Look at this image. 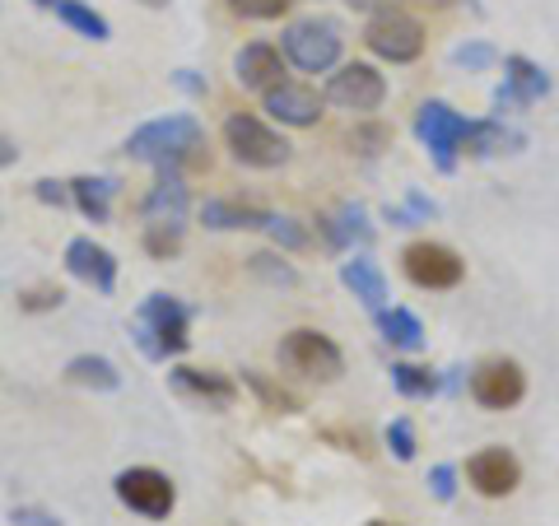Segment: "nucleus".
<instances>
[{"mask_svg": "<svg viewBox=\"0 0 559 526\" xmlns=\"http://www.w3.org/2000/svg\"><path fill=\"white\" fill-rule=\"evenodd\" d=\"M201 150H205V131H201V121L187 117V112L145 121V127L131 131V140H127V154H131V159H145V164H154V168L197 164Z\"/></svg>", "mask_w": 559, "mask_h": 526, "instance_id": "1", "label": "nucleus"}, {"mask_svg": "<svg viewBox=\"0 0 559 526\" xmlns=\"http://www.w3.org/2000/svg\"><path fill=\"white\" fill-rule=\"evenodd\" d=\"M187 331H191V308L178 303V298H168V294H150L135 312V345L145 349L150 359L182 355L191 345Z\"/></svg>", "mask_w": 559, "mask_h": 526, "instance_id": "2", "label": "nucleus"}, {"mask_svg": "<svg viewBox=\"0 0 559 526\" xmlns=\"http://www.w3.org/2000/svg\"><path fill=\"white\" fill-rule=\"evenodd\" d=\"M280 363H285L289 373L308 378V382H336L345 373L341 345L331 336H322V331H312V326H299L280 340Z\"/></svg>", "mask_w": 559, "mask_h": 526, "instance_id": "3", "label": "nucleus"}, {"mask_svg": "<svg viewBox=\"0 0 559 526\" xmlns=\"http://www.w3.org/2000/svg\"><path fill=\"white\" fill-rule=\"evenodd\" d=\"M280 47H285V57L299 65V70H308V75H318V70H331L341 61V47H345V38H341V28L331 24V20H299V24H289L285 28V38H280Z\"/></svg>", "mask_w": 559, "mask_h": 526, "instance_id": "4", "label": "nucleus"}, {"mask_svg": "<svg viewBox=\"0 0 559 526\" xmlns=\"http://www.w3.org/2000/svg\"><path fill=\"white\" fill-rule=\"evenodd\" d=\"M224 145H229V154L242 168H280L289 159L285 135H275L266 121H257L248 112H234L224 121Z\"/></svg>", "mask_w": 559, "mask_h": 526, "instance_id": "5", "label": "nucleus"}, {"mask_svg": "<svg viewBox=\"0 0 559 526\" xmlns=\"http://www.w3.org/2000/svg\"><path fill=\"white\" fill-rule=\"evenodd\" d=\"M466 127H471V121H466L462 112H452L448 103H439V98L419 108V117H415V135L425 140V150L433 154V164H439V172H452V168H457Z\"/></svg>", "mask_w": 559, "mask_h": 526, "instance_id": "6", "label": "nucleus"}, {"mask_svg": "<svg viewBox=\"0 0 559 526\" xmlns=\"http://www.w3.org/2000/svg\"><path fill=\"white\" fill-rule=\"evenodd\" d=\"M112 489H117V499L127 503L131 513L150 517V522H164L173 513V503H178V489H173V480L164 476V470H154V466L121 470V476L112 480Z\"/></svg>", "mask_w": 559, "mask_h": 526, "instance_id": "7", "label": "nucleus"}, {"mask_svg": "<svg viewBox=\"0 0 559 526\" xmlns=\"http://www.w3.org/2000/svg\"><path fill=\"white\" fill-rule=\"evenodd\" d=\"M364 43H369L373 57L392 61V65H406V61H415L419 51H425V28H419V20H411V14L388 10V14H373L369 20Z\"/></svg>", "mask_w": 559, "mask_h": 526, "instance_id": "8", "label": "nucleus"}, {"mask_svg": "<svg viewBox=\"0 0 559 526\" xmlns=\"http://www.w3.org/2000/svg\"><path fill=\"white\" fill-rule=\"evenodd\" d=\"M401 266H406L411 285L419 289H457L466 275V261L452 248H443V242H411L401 252Z\"/></svg>", "mask_w": 559, "mask_h": 526, "instance_id": "9", "label": "nucleus"}, {"mask_svg": "<svg viewBox=\"0 0 559 526\" xmlns=\"http://www.w3.org/2000/svg\"><path fill=\"white\" fill-rule=\"evenodd\" d=\"M527 396V373L513 359H485L471 373V401L485 410H513Z\"/></svg>", "mask_w": 559, "mask_h": 526, "instance_id": "10", "label": "nucleus"}, {"mask_svg": "<svg viewBox=\"0 0 559 526\" xmlns=\"http://www.w3.org/2000/svg\"><path fill=\"white\" fill-rule=\"evenodd\" d=\"M382 98H388V80L364 61L341 65L326 84V103H336V108H345V112H378Z\"/></svg>", "mask_w": 559, "mask_h": 526, "instance_id": "11", "label": "nucleus"}, {"mask_svg": "<svg viewBox=\"0 0 559 526\" xmlns=\"http://www.w3.org/2000/svg\"><path fill=\"white\" fill-rule=\"evenodd\" d=\"M466 480L485 499H509L513 489L522 485V462L513 457L509 447H480L476 457L466 462Z\"/></svg>", "mask_w": 559, "mask_h": 526, "instance_id": "12", "label": "nucleus"}, {"mask_svg": "<svg viewBox=\"0 0 559 526\" xmlns=\"http://www.w3.org/2000/svg\"><path fill=\"white\" fill-rule=\"evenodd\" d=\"M168 382H173V392H178V396L197 401V406H205V410H229L238 401V382L229 373H215V368H187V363H178L168 373Z\"/></svg>", "mask_w": 559, "mask_h": 526, "instance_id": "13", "label": "nucleus"}, {"mask_svg": "<svg viewBox=\"0 0 559 526\" xmlns=\"http://www.w3.org/2000/svg\"><path fill=\"white\" fill-rule=\"evenodd\" d=\"M261 98H266V112L280 127H318V117H322V98L312 94L308 84H294V80L271 84Z\"/></svg>", "mask_w": 559, "mask_h": 526, "instance_id": "14", "label": "nucleus"}, {"mask_svg": "<svg viewBox=\"0 0 559 526\" xmlns=\"http://www.w3.org/2000/svg\"><path fill=\"white\" fill-rule=\"evenodd\" d=\"M550 94V75L527 57H509L503 61V84L495 94V108H527V103Z\"/></svg>", "mask_w": 559, "mask_h": 526, "instance_id": "15", "label": "nucleus"}, {"mask_svg": "<svg viewBox=\"0 0 559 526\" xmlns=\"http://www.w3.org/2000/svg\"><path fill=\"white\" fill-rule=\"evenodd\" d=\"M66 271L75 279H84L90 289H98V294L117 289V256L108 248H98L94 238H75V242H70V248H66Z\"/></svg>", "mask_w": 559, "mask_h": 526, "instance_id": "16", "label": "nucleus"}, {"mask_svg": "<svg viewBox=\"0 0 559 526\" xmlns=\"http://www.w3.org/2000/svg\"><path fill=\"white\" fill-rule=\"evenodd\" d=\"M187 182H182V172L178 168H159V178H154L150 187V196H145V219L150 224H182L187 215Z\"/></svg>", "mask_w": 559, "mask_h": 526, "instance_id": "17", "label": "nucleus"}, {"mask_svg": "<svg viewBox=\"0 0 559 526\" xmlns=\"http://www.w3.org/2000/svg\"><path fill=\"white\" fill-rule=\"evenodd\" d=\"M234 70H238L242 89H261V94H266L271 84H280V75H285V57H280L271 43H248L238 51Z\"/></svg>", "mask_w": 559, "mask_h": 526, "instance_id": "18", "label": "nucleus"}, {"mask_svg": "<svg viewBox=\"0 0 559 526\" xmlns=\"http://www.w3.org/2000/svg\"><path fill=\"white\" fill-rule=\"evenodd\" d=\"M341 285L355 294L364 308H373V312L388 308V279H382V271L373 266L369 256H349L345 266H341Z\"/></svg>", "mask_w": 559, "mask_h": 526, "instance_id": "19", "label": "nucleus"}, {"mask_svg": "<svg viewBox=\"0 0 559 526\" xmlns=\"http://www.w3.org/2000/svg\"><path fill=\"white\" fill-rule=\"evenodd\" d=\"M275 215H266L261 205H242V201H205L201 205V224L205 229H219V234H229V229H266Z\"/></svg>", "mask_w": 559, "mask_h": 526, "instance_id": "20", "label": "nucleus"}, {"mask_svg": "<svg viewBox=\"0 0 559 526\" xmlns=\"http://www.w3.org/2000/svg\"><path fill=\"white\" fill-rule=\"evenodd\" d=\"M378 331L392 349H401V355H419V349H425V326H419V318L406 308H392V312L378 308Z\"/></svg>", "mask_w": 559, "mask_h": 526, "instance_id": "21", "label": "nucleus"}, {"mask_svg": "<svg viewBox=\"0 0 559 526\" xmlns=\"http://www.w3.org/2000/svg\"><path fill=\"white\" fill-rule=\"evenodd\" d=\"M66 382H75V387H94V392H117L121 387V373H117L108 359L80 355V359L66 363Z\"/></svg>", "mask_w": 559, "mask_h": 526, "instance_id": "22", "label": "nucleus"}, {"mask_svg": "<svg viewBox=\"0 0 559 526\" xmlns=\"http://www.w3.org/2000/svg\"><path fill=\"white\" fill-rule=\"evenodd\" d=\"M70 201L80 205L84 219L108 224V215H112V182H103V178H75V182H70Z\"/></svg>", "mask_w": 559, "mask_h": 526, "instance_id": "23", "label": "nucleus"}, {"mask_svg": "<svg viewBox=\"0 0 559 526\" xmlns=\"http://www.w3.org/2000/svg\"><path fill=\"white\" fill-rule=\"evenodd\" d=\"M503 145H522V135L503 131L499 121H471L462 135V154H471V159H489V154H499Z\"/></svg>", "mask_w": 559, "mask_h": 526, "instance_id": "24", "label": "nucleus"}, {"mask_svg": "<svg viewBox=\"0 0 559 526\" xmlns=\"http://www.w3.org/2000/svg\"><path fill=\"white\" fill-rule=\"evenodd\" d=\"M57 20L66 28H75L80 38H94V43H108L112 38V24L103 20L94 5H84V0H57Z\"/></svg>", "mask_w": 559, "mask_h": 526, "instance_id": "25", "label": "nucleus"}, {"mask_svg": "<svg viewBox=\"0 0 559 526\" xmlns=\"http://www.w3.org/2000/svg\"><path fill=\"white\" fill-rule=\"evenodd\" d=\"M392 387L406 401H429V396H439L443 378L429 373V368H419V363H392Z\"/></svg>", "mask_w": 559, "mask_h": 526, "instance_id": "26", "label": "nucleus"}, {"mask_svg": "<svg viewBox=\"0 0 559 526\" xmlns=\"http://www.w3.org/2000/svg\"><path fill=\"white\" fill-rule=\"evenodd\" d=\"M242 382H248V387L266 401V410H280V415H299V396L294 392H285L280 387V382H271L266 373H257V368H248V373H242Z\"/></svg>", "mask_w": 559, "mask_h": 526, "instance_id": "27", "label": "nucleus"}, {"mask_svg": "<svg viewBox=\"0 0 559 526\" xmlns=\"http://www.w3.org/2000/svg\"><path fill=\"white\" fill-rule=\"evenodd\" d=\"M145 252L159 256V261L178 256L182 252V224H150L145 229Z\"/></svg>", "mask_w": 559, "mask_h": 526, "instance_id": "28", "label": "nucleus"}, {"mask_svg": "<svg viewBox=\"0 0 559 526\" xmlns=\"http://www.w3.org/2000/svg\"><path fill=\"white\" fill-rule=\"evenodd\" d=\"M294 0H229V10L238 20H280V14H289Z\"/></svg>", "mask_w": 559, "mask_h": 526, "instance_id": "29", "label": "nucleus"}, {"mask_svg": "<svg viewBox=\"0 0 559 526\" xmlns=\"http://www.w3.org/2000/svg\"><path fill=\"white\" fill-rule=\"evenodd\" d=\"M388 447H392L396 462H415V429H411V419H392V425H388Z\"/></svg>", "mask_w": 559, "mask_h": 526, "instance_id": "30", "label": "nucleus"}, {"mask_svg": "<svg viewBox=\"0 0 559 526\" xmlns=\"http://www.w3.org/2000/svg\"><path fill=\"white\" fill-rule=\"evenodd\" d=\"M266 229H271V238L280 242V248H289V252H299V248H308V229H304V224H299V219H271V224H266Z\"/></svg>", "mask_w": 559, "mask_h": 526, "instance_id": "31", "label": "nucleus"}, {"mask_svg": "<svg viewBox=\"0 0 559 526\" xmlns=\"http://www.w3.org/2000/svg\"><path fill=\"white\" fill-rule=\"evenodd\" d=\"M252 271H257L261 279H271V285H294V279H299V275L285 266V261L271 256V252H257V256H252Z\"/></svg>", "mask_w": 559, "mask_h": 526, "instance_id": "32", "label": "nucleus"}, {"mask_svg": "<svg viewBox=\"0 0 559 526\" xmlns=\"http://www.w3.org/2000/svg\"><path fill=\"white\" fill-rule=\"evenodd\" d=\"M429 489H433V499H439V503L457 499V466H448V462L433 466V470H429Z\"/></svg>", "mask_w": 559, "mask_h": 526, "instance_id": "33", "label": "nucleus"}, {"mask_svg": "<svg viewBox=\"0 0 559 526\" xmlns=\"http://www.w3.org/2000/svg\"><path fill=\"white\" fill-rule=\"evenodd\" d=\"M452 61L466 65V70H485V65H495V47H485V43H466L452 51Z\"/></svg>", "mask_w": 559, "mask_h": 526, "instance_id": "34", "label": "nucleus"}, {"mask_svg": "<svg viewBox=\"0 0 559 526\" xmlns=\"http://www.w3.org/2000/svg\"><path fill=\"white\" fill-rule=\"evenodd\" d=\"M61 303H66L61 289H28V294L20 298L24 312H51V308H61Z\"/></svg>", "mask_w": 559, "mask_h": 526, "instance_id": "35", "label": "nucleus"}, {"mask_svg": "<svg viewBox=\"0 0 559 526\" xmlns=\"http://www.w3.org/2000/svg\"><path fill=\"white\" fill-rule=\"evenodd\" d=\"M10 526H66L57 513H47V507H14V513H10Z\"/></svg>", "mask_w": 559, "mask_h": 526, "instance_id": "36", "label": "nucleus"}, {"mask_svg": "<svg viewBox=\"0 0 559 526\" xmlns=\"http://www.w3.org/2000/svg\"><path fill=\"white\" fill-rule=\"evenodd\" d=\"M38 201L61 210V205H70V187H66V182H51V178H43V182H38Z\"/></svg>", "mask_w": 559, "mask_h": 526, "instance_id": "37", "label": "nucleus"}, {"mask_svg": "<svg viewBox=\"0 0 559 526\" xmlns=\"http://www.w3.org/2000/svg\"><path fill=\"white\" fill-rule=\"evenodd\" d=\"M349 10H359V14H388V10H396L401 0H345Z\"/></svg>", "mask_w": 559, "mask_h": 526, "instance_id": "38", "label": "nucleus"}, {"mask_svg": "<svg viewBox=\"0 0 559 526\" xmlns=\"http://www.w3.org/2000/svg\"><path fill=\"white\" fill-rule=\"evenodd\" d=\"M14 159H20V150H14V145H10V140H5V135H0V168H10Z\"/></svg>", "mask_w": 559, "mask_h": 526, "instance_id": "39", "label": "nucleus"}, {"mask_svg": "<svg viewBox=\"0 0 559 526\" xmlns=\"http://www.w3.org/2000/svg\"><path fill=\"white\" fill-rule=\"evenodd\" d=\"M419 5H433V10H443V5H452V0H419Z\"/></svg>", "mask_w": 559, "mask_h": 526, "instance_id": "40", "label": "nucleus"}, {"mask_svg": "<svg viewBox=\"0 0 559 526\" xmlns=\"http://www.w3.org/2000/svg\"><path fill=\"white\" fill-rule=\"evenodd\" d=\"M33 5H43V10H57V0H33Z\"/></svg>", "mask_w": 559, "mask_h": 526, "instance_id": "41", "label": "nucleus"}, {"mask_svg": "<svg viewBox=\"0 0 559 526\" xmlns=\"http://www.w3.org/2000/svg\"><path fill=\"white\" fill-rule=\"evenodd\" d=\"M369 526H396V522H369Z\"/></svg>", "mask_w": 559, "mask_h": 526, "instance_id": "42", "label": "nucleus"}]
</instances>
